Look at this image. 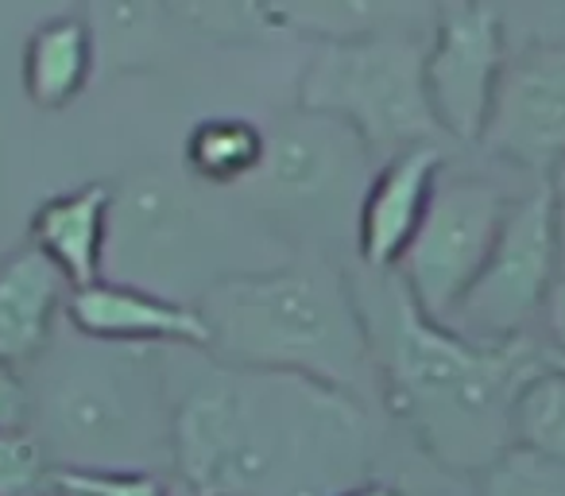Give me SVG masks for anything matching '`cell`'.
Instances as JSON below:
<instances>
[{
  "label": "cell",
  "mask_w": 565,
  "mask_h": 496,
  "mask_svg": "<svg viewBox=\"0 0 565 496\" xmlns=\"http://www.w3.org/2000/svg\"><path fill=\"white\" fill-rule=\"evenodd\" d=\"M550 361H554V365H557V369H562V372H565V357H557V353H550Z\"/></svg>",
  "instance_id": "obj_25"
},
{
  "label": "cell",
  "mask_w": 565,
  "mask_h": 496,
  "mask_svg": "<svg viewBox=\"0 0 565 496\" xmlns=\"http://www.w3.org/2000/svg\"><path fill=\"white\" fill-rule=\"evenodd\" d=\"M511 202L515 194L488 175H441L430 210L395 268L407 284L411 299L430 318L449 323L457 303L477 284L480 268L495 249V236L508 221Z\"/></svg>",
  "instance_id": "obj_7"
},
{
  "label": "cell",
  "mask_w": 565,
  "mask_h": 496,
  "mask_svg": "<svg viewBox=\"0 0 565 496\" xmlns=\"http://www.w3.org/2000/svg\"><path fill=\"white\" fill-rule=\"evenodd\" d=\"M94 35L78 17H55L32 32L24 48V89L35 105H66L89 78Z\"/></svg>",
  "instance_id": "obj_15"
},
{
  "label": "cell",
  "mask_w": 565,
  "mask_h": 496,
  "mask_svg": "<svg viewBox=\"0 0 565 496\" xmlns=\"http://www.w3.org/2000/svg\"><path fill=\"white\" fill-rule=\"evenodd\" d=\"M380 395L441 469L480 477L511 450V403L546 361L539 338L477 341L430 318L399 272H353Z\"/></svg>",
  "instance_id": "obj_2"
},
{
  "label": "cell",
  "mask_w": 565,
  "mask_h": 496,
  "mask_svg": "<svg viewBox=\"0 0 565 496\" xmlns=\"http://www.w3.org/2000/svg\"><path fill=\"white\" fill-rule=\"evenodd\" d=\"M210 349L236 369L295 372L369 403L380 392L353 276L310 253L279 268L221 276L198 299Z\"/></svg>",
  "instance_id": "obj_3"
},
{
  "label": "cell",
  "mask_w": 565,
  "mask_h": 496,
  "mask_svg": "<svg viewBox=\"0 0 565 496\" xmlns=\"http://www.w3.org/2000/svg\"><path fill=\"white\" fill-rule=\"evenodd\" d=\"M480 148L534 179L565 167V40H539L508 55Z\"/></svg>",
  "instance_id": "obj_10"
},
{
  "label": "cell",
  "mask_w": 565,
  "mask_h": 496,
  "mask_svg": "<svg viewBox=\"0 0 565 496\" xmlns=\"http://www.w3.org/2000/svg\"><path fill=\"white\" fill-rule=\"evenodd\" d=\"M338 496H403V493L392 485H380V481H361V485L345 488V493H338Z\"/></svg>",
  "instance_id": "obj_24"
},
{
  "label": "cell",
  "mask_w": 565,
  "mask_h": 496,
  "mask_svg": "<svg viewBox=\"0 0 565 496\" xmlns=\"http://www.w3.org/2000/svg\"><path fill=\"white\" fill-rule=\"evenodd\" d=\"M32 411H35L32 384L17 369L0 365V431H28Z\"/></svg>",
  "instance_id": "obj_21"
},
{
  "label": "cell",
  "mask_w": 565,
  "mask_h": 496,
  "mask_svg": "<svg viewBox=\"0 0 565 496\" xmlns=\"http://www.w3.org/2000/svg\"><path fill=\"white\" fill-rule=\"evenodd\" d=\"M426 48L430 35L399 28L322 40L299 82V105L349 125L372 156H399L415 144H438L426 94Z\"/></svg>",
  "instance_id": "obj_4"
},
{
  "label": "cell",
  "mask_w": 565,
  "mask_h": 496,
  "mask_svg": "<svg viewBox=\"0 0 565 496\" xmlns=\"http://www.w3.org/2000/svg\"><path fill=\"white\" fill-rule=\"evenodd\" d=\"M557 276H562V253H557L550 187L542 179L515 194L492 256L446 326L477 341L534 338Z\"/></svg>",
  "instance_id": "obj_6"
},
{
  "label": "cell",
  "mask_w": 565,
  "mask_h": 496,
  "mask_svg": "<svg viewBox=\"0 0 565 496\" xmlns=\"http://www.w3.org/2000/svg\"><path fill=\"white\" fill-rule=\"evenodd\" d=\"M508 66V35L500 9L484 0H449L434 12L426 48V94L441 136L480 144L500 74Z\"/></svg>",
  "instance_id": "obj_9"
},
{
  "label": "cell",
  "mask_w": 565,
  "mask_h": 496,
  "mask_svg": "<svg viewBox=\"0 0 565 496\" xmlns=\"http://www.w3.org/2000/svg\"><path fill=\"white\" fill-rule=\"evenodd\" d=\"M159 369L167 454L190 496H338L361 485L372 457L369 403L186 346L159 357Z\"/></svg>",
  "instance_id": "obj_1"
},
{
  "label": "cell",
  "mask_w": 565,
  "mask_h": 496,
  "mask_svg": "<svg viewBox=\"0 0 565 496\" xmlns=\"http://www.w3.org/2000/svg\"><path fill=\"white\" fill-rule=\"evenodd\" d=\"M372 151L349 125L322 113H287L264 133V159H259L252 187L259 190L271 210L287 213H322L341 202H353L361 210V198L369 190L372 175H364Z\"/></svg>",
  "instance_id": "obj_8"
},
{
  "label": "cell",
  "mask_w": 565,
  "mask_h": 496,
  "mask_svg": "<svg viewBox=\"0 0 565 496\" xmlns=\"http://www.w3.org/2000/svg\"><path fill=\"white\" fill-rule=\"evenodd\" d=\"M511 450L565 465V372L550 361V353L515 392Z\"/></svg>",
  "instance_id": "obj_16"
},
{
  "label": "cell",
  "mask_w": 565,
  "mask_h": 496,
  "mask_svg": "<svg viewBox=\"0 0 565 496\" xmlns=\"http://www.w3.org/2000/svg\"><path fill=\"white\" fill-rule=\"evenodd\" d=\"M51 485L74 496H167L151 469H55Z\"/></svg>",
  "instance_id": "obj_20"
},
{
  "label": "cell",
  "mask_w": 565,
  "mask_h": 496,
  "mask_svg": "<svg viewBox=\"0 0 565 496\" xmlns=\"http://www.w3.org/2000/svg\"><path fill=\"white\" fill-rule=\"evenodd\" d=\"M264 159V128L241 117H210L198 120L186 136V163L202 179L233 187L256 175Z\"/></svg>",
  "instance_id": "obj_17"
},
{
  "label": "cell",
  "mask_w": 565,
  "mask_h": 496,
  "mask_svg": "<svg viewBox=\"0 0 565 496\" xmlns=\"http://www.w3.org/2000/svg\"><path fill=\"white\" fill-rule=\"evenodd\" d=\"M113 190L109 182H86L78 190L55 194L35 210L32 244L74 287H89L102 276L105 233H109Z\"/></svg>",
  "instance_id": "obj_13"
},
{
  "label": "cell",
  "mask_w": 565,
  "mask_h": 496,
  "mask_svg": "<svg viewBox=\"0 0 565 496\" xmlns=\"http://www.w3.org/2000/svg\"><path fill=\"white\" fill-rule=\"evenodd\" d=\"M55 481L51 454L32 431H0V496H40Z\"/></svg>",
  "instance_id": "obj_19"
},
{
  "label": "cell",
  "mask_w": 565,
  "mask_h": 496,
  "mask_svg": "<svg viewBox=\"0 0 565 496\" xmlns=\"http://www.w3.org/2000/svg\"><path fill=\"white\" fill-rule=\"evenodd\" d=\"M550 187V205H554V233H557V253H562V272H565V167H557L546 179Z\"/></svg>",
  "instance_id": "obj_23"
},
{
  "label": "cell",
  "mask_w": 565,
  "mask_h": 496,
  "mask_svg": "<svg viewBox=\"0 0 565 496\" xmlns=\"http://www.w3.org/2000/svg\"><path fill=\"white\" fill-rule=\"evenodd\" d=\"M477 496H565V465L508 450L477 477Z\"/></svg>",
  "instance_id": "obj_18"
},
{
  "label": "cell",
  "mask_w": 565,
  "mask_h": 496,
  "mask_svg": "<svg viewBox=\"0 0 565 496\" xmlns=\"http://www.w3.org/2000/svg\"><path fill=\"white\" fill-rule=\"evenodd\" d=\"M539 330H542V349L565 357V272L557 276V284L550 287V299H546V307H542Z\"/></svg>",
  "instance_id": "obj_22"
},
{
  "label": "cell",
  "mask_w": 565,
  "mask_h": 496,
  "mask_svg": "<svg viewBox=\"0 0 565 496\" xmlns=\"http://www.w3.org/2000/svg\"><path fill=\"white\" fill-rule=\"evenodd\" d=\"M66 318L89 341L105 346H186L210 349V330L198 307L163 299L132 284L97 279L66 295Z\"/></svg>",
  "instance_id": "obj_12"
},
{
  "label": "cell",
  "mask_w": 565,
  "mask_h": 496,
  "mask_svg": "<svg viewBox=\"0 0 565 496\" xmlns=\"http://www.w3.org/2000/svg\"><path fill=\"white\" fill-rule=\"evenodd\" d=\"M128 349L132 346H120L117 357L97 361L82 357L63 377H47L40 395L47 434H40V442L47 454H63L58 469H143L148 419L167 423V400L151 403V388H163V369L148 384L140 365L128 361Z\"/></svg>",
  "instance_id": "obj_5"
},
{
  "label": "cell",
  "mask_w": 565,
  "mask_h": 496,
  "mask_svg": "<svg viewBox=\"0 0 565 496\" xmlns=\"http://www.w3.org/2000/svg\"><path fill=\"white\" fill-rule=\"evenodd\" d=\"M66 287L71 284L35 244L0 261V365L17 369L43 353L55 310L66 303Z\"/></svg>",
  "instance_id": "obj_14"
},
{
  "label": "cell",
  "mask_w": 565,
  "mask_h": 496,
  "mask_svg": "<svg viewBox=\"0 0 565 496\" xmlns=\"http://www.w3.org/2000/svg\"><path fill=\"white\" fill-rule=\"evenodd\" d=\"M441 175H446V151L441 144H415L399 156L384 159L372 175L369 190L356 210V253L361 268L395 272L403 253L415 241L426 210L434 202Z\"/></svg>",
  "instance_id": "obj_11"
}]
</instances>
